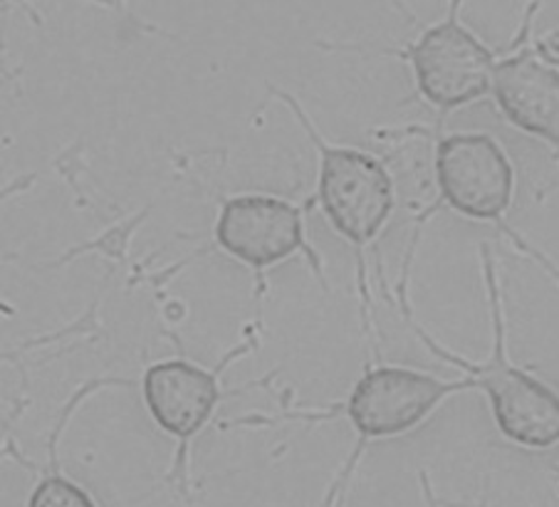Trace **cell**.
<instances>
[{
  "mask_svg": "<svg viewBox=\"0 0 559 507\" xmlns=\"http://www.w3.org/2000/svg\"><path fill=\"white\" fill-rule=\"evenodd\" d=\"M27 507H97L92 495L72 483L68 475H62L58 468L50 473H45L37 481L35 491L27 497Z\"/></svg>",
  "mask_w": 559,
  "mask_h": 507,
  "instance_id": "9",
  "label": "cell"
},
{
  "mask_svg": "<svg viewBox=\"0 0 559 507\" xmlns=\"http://www.w3.org/2000/svg\"><path fill=\"white\" fill-rule=\"evenodd\" d=\"M433 174L441 201L451 211L515 236L502 223L515 199V166L496 137L483 131L438 137Z\"/></svg>",
  "mask_w": 559,
  "mask_h": 507,
  "instance_id": "4",
  "label": "cell"
},
{
  "mask_svg": "<svg viewBox=\"0 0 559 507\" xmlns=\"http://www.w3.org/2000/svg\"><path fill=\"white\" fill-rule=\"evenodd\" d=\"M480 258L492 313L490 359L483 364L461 359V356L441 350L421 327H416V332L421 337V342L431 346L436 354H441L445 362L463 369L465 377L475 381V389L486 393L492 421H496L498 431L510 444L527 450H549L559 446V391L510 362L496 260H492L488 246L480 248Z\"/></svg>",
  "mask_w": 559,
  "mask_h": 507,
  "instance_id": "1",
  "label": "cell"
},
{
  "mask_svg": "<svg viewBox=\"0 0 559 507\" xmlns=\"http://www.w3.org/2000/svg\"><path fill=\"white\" fill-rule=\"evenodd\" d=\"M473 389L468 377L443 381L404 366H379L357 381L344 413L361 440L396 438L421 426L445 399Z\"/></svg>",
  "mask_w": 559,
  "mask_h": 507,
  "instance_id": "5",
  "label": "cell"
},
{
  "mask_svg": "<svg viewBox=\"0 0 559 507\" xmlns=\"http://www.w3.org/2000/svg\"><path fill=\"white\" fill-rule=\"evenodd\" d=\"M273 92L285 105H290L320 154L317 199H320L322 213L328 215L332 228L352 243L357 256H361L369 243L384 231L391 211H394V181H391L386 166L377 156L359 152V149L322 142L295 97L280 90Z\"/></svg>",
  "mask_w": 559,
  "mask_h": 507,
  "instance_id": "2",
  "label": "cell"
},
{
  "mask_svg": "<svg viewBox=\"0 0 559 507\" xmlns=\"http://www.w3.org/2000/svg\"><path fill=\"white\" fill-rule=\"evenodd\" d=\"M418 483H421V491H424V495H426V503H428V507H438V503H436V497H433V491H431V483H428V473H418Z\"/></svg>",
  "mask_w": 559,
  "mask_h": 507,
  "instance_id": "10",
  "label": "cell"
},
{
  "mask_svg": "<svg viewBox=\"0 0 559 507\" xmlns=\"http://www.w3.org/2000/svg\"><path fill=\"white\" fill-rule=\"evenodd\" d=\"M216 243L258 272L273 268L295 252H310L305 238L302 209L277 196L246 193L223 201L216 221Z\"/></svg>",
  "mask_w": 559,
  "mask_h": 507,
  "instance_id": "7",
  "label": "cell"
},
{
  "mask_svg": "<svg viewBox=\"0 0 559 507\" xmlns=\"http://www.w3.org/2000/svg\"><path fill=\"white\" fill-rule=\"evenodd\" d=\"M218 372H209L186 359L158 362L144 372V406L164 434L179 440V460H176L179 468L183 465L189 444L209 424L223 399Z\"/></svg>",
  "mask_w": 559,
  "mask_h": 507,
  "instance_id": "8",
  "label": "cell"
},
{
  "mask_svg": "<svg viewBox=\"0 0 559 507\" xmlns=\"http://www.w3.org/2000/svg\"><path fill=\"white\" fill-rule=\"evenodd\" d=\"M537 5L527 8L523 33L498 62L492 99L512 127L552 146L559 162V55L549 43H527Z\"/></svg>",
  "mask_w": 559,
  "mask_h": 507,
  "instance_id": "6",
  "label": "cell"
},
{
  "mask_svg": "<svg viewBox=\"0 0 559 507\" xmlns=\"http://www.w3.org/2000/svg\"><path fill=\"white\" fill-rule=\"evenodd\" d=\"M459 13L461 3H453L441 23L428 27L416 43L399 52L412 62L418 95L441 117L438 127L449 111L492 95L500 62L498 52L465 27Z\"/></svg>",
  "mask_w": 559,
  "mask_h": 507,
  "instance_id": "3",
  "label": "cell"
}]
</instances>
